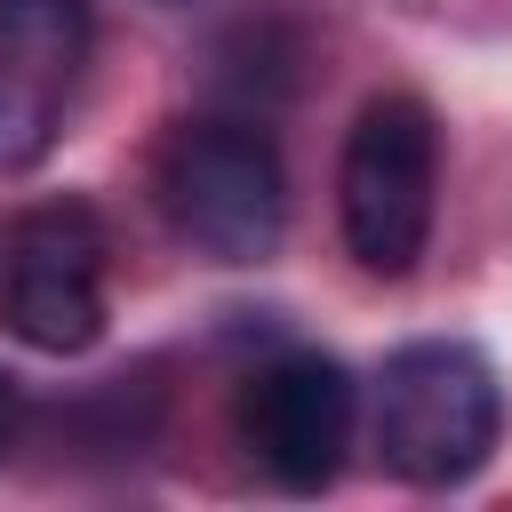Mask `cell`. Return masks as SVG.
<instances>
[{
  "label": "cell",
  "instance_id": "cell-5",
  "mask_svg": "<svg viewBox=\"0 0 512 512\" xmlns=\"http://www.w3.org/2000/svg\"><path fill=\"white\" fill-rule=\"evenodd\" d=\"M8 328L32 352H88L104 336V232L88 208H40L16 224Z\"/></svg>",
  "mask_w": 512,
  "mask_h": 512
},
{
  "label": "cell",
  "instance_id": "cell-7",
  "mask_svg": "<svg viewBox=\"0 0 512 512\" xmlns=\"http://www.w3.org/2000/svg\"><path fill=\"white\" fill-rule=\"evenodd\" d=\"M56 120H64V88L0 64V176H24L56 152Z\"/></svg>",
  "mask_w": 512,
  "mask_h": 512
},
{
  "label": "cell",
  "instance_id": "cell-3",
  "mask_svg": "<svg viewBox=\"0 0 512 512\" xmlns=\"http://www.w3.org/2000/svg\"><path fill=\"white\" fill-rule=\"evenodd\" d=\"M432 192H440V128L424 96H376L352 120L344 168H336V216H344V248L360 256V272L376 280L416 272L432 240Z\"/></svg>",
  "mask_w": 512,
  "mask_h": 512
},
{
  "label": "cell",
  "instance_id": "cell-8",
  "mask_svg": "<svg viewBox=\"0 0 512 512\" xmlns=\"http://www.w3.org/2000/svg\"><path fill=\"white\" fill-rule=\"evenodd\" d=\"M16 432H24V384L0 368V464L16 456Z\"/></svg>",
  "mask_w": 512,
  "mask_h": 512
},
{
  "label": "cell",
  "instance_id": "cell-6",
  "mask_svg": "<svg viewBox=\"0 0 512 512\" xmlns=\"http://www.w3.org/2000/svg\"><path fill=\"white\" fill-rule=\"evenodd\" d=\"M0 64L72 96L88 64V0H0Z\"/></svg>",
  "mask_w": 512,
  "mask_h": 512
},
{
  "label": "cell",
  "instance_id": "cell-1",
  "mask_svg": "<svg viewBox=\"0 0 512 512\" xmlns=\"http://www.w3.org/2000/svg\"><path fill=\"white\" fill-rule=\"evenodd\" d=\"M504 440V384L472 344H400L376 384V448L408 488L472 480Z\"/></svg>",
  "mask_w": 512,
  "mask_h": 512
},
{
  "label": "cell",
  "instance_id": "cell-2",
  "mask_svg": "<svg viewBox=\"0 0 512 512\" xmlns=\"http://www.w3.org/2000/svg\"><path fill=\"white\" fill-rule=\"evenodd\" d=\"M160 208L208 264H264L288 232V168L256 120H184L160 152Z\"/></svg>",
  "mask_w": 512,
  "mask_h": 512
},
{
  "label": "cell",
  "instance_id": "cell-4",
  "mask_svg": "<svg viewBox=\"0 0 512 512\" xmlns=\"http://www.w3.org/2000/svg\"><path fill=\"white\" fill-rule=\"evenodd\" d=\"M352 416H360L352 368L328 352H288V360L256 368V384L240 400L248 448L288 496H320L336 480V464L352 448Z\"/></svg>",
  "mask_w": 512,
  "mask_h": 512
}]
</instances>
